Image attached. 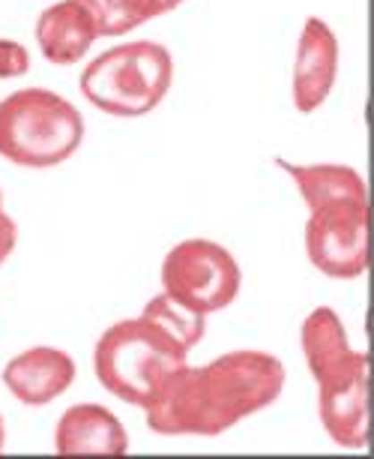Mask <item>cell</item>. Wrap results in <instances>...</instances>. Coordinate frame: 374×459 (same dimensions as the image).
<instances>
[{
  "label": "cell",
  "mask_w": 374,
  "mask_h": 459,
  "mask_svg": "<svg viewBox=\"0 0 374 459\" xmlns=\"http://www.w3.org/2000/svg\"><path fill=\"white\" fill-rule=\"evenodd\" d=\"M180 4L183 0H120L123 13L129 15V22H132V28H141L144 22L156 19V15L177 10Z\"/></svg>",
  "instance_id": "16"
},
{
  "label": "cell",
  "mask_w": 374,
  "mask_h": 459,
  "mask_svg": "<svg viewBox=\"0 0 374 459\" xmlns=\"http://www.w3.org/2000/svg\"><path fill=\"white\" fill-rule=\"evenodd\" d=\"M30 69V55L21 42L0 39V79H19Z\"/></svg>",
  "instance_id": "17"
},
{
  "label": "cell",
  "mask_w": 374,
  "mask_h": 459,
  "mask_svg": "<svg viewBox=\"0 0 374 459\" xmlns=\"http://www.w3.org/2000/svg\"><path fill=\"white\" fill-rule=\"evenodd\" d=\"M278 166L293 178V184H297L309 211H318V207L336 202H369V184L351 166H336V162H324V166H293V162L285 160H278Z\"/></svg>",
  "instance_id": "12"
},
{
  "label": "cell",
  "mask_w": 374,
  "mask_h": 459,
  "mask_svg": "<svg viewBox=\"0 0 374 459\" xmlns=\"http://www.w3.org/2000/svg\"><path fill=\"white\" fill-rule=\"evenodd\" d=\"M141 316L150 318V322L159 327L162 333H168L183 351H192L195 345L204 340L207 316L195 313V309H189L186 303L174 300L168 291L156 294V298L144 307Z\"/></svg>",
  "instance_id": "14"
},
{
  "label": "cell",
  "mask_w": 374,
  "mask_h": 459,
  "mask_svg": "<svg viewBox=\"0 0 374 459\" xmlns=\"http://www.w3.org/2000/svg\"><path fill=\"white\" fill-rule=\"evenodd\" d=\"M338 75V39L333 28L309 15L302 24L300 42H297V57H293V82H291V97L293 106L302 115H311L327 102V97L333 93Z\"/></svg>",
  "instance_id": "8"
},
{
  "label": "cell",
  "mask_w": 374,
  "mask_h": 459,
  "mask_svg": "<svg viewBox=\"0 0 374 459\" xmlns=\"http://www.w3.org/2000/svg\"><path fill=\"white\" fill-rule=\"evenodd\" d=\"M75 381V360L66 351L37 345L28 349L4 367V385L15 400L24 405H48L64 396Z\"/></svg>",
  "instance_id": "9"
},
{
  "label": "cell",
  "mask_w": 374,
  "mask_h": 459,
  "mask_svg": "<svg viewBox=\"0 0 374 459\" xmlns=\"http://www.w3.org/2000/svg\"><path fill=\"white\" fill-rule=\"evenodd\" d=\"M162 285L174 300L201 316L231 307L240 294L242 273L228 249L207 238H189L165 255Z\"/></svg>",
  "instance_id": "5"
},
{
  "label": "cell",
  "mask_w": 374,
  "mask_h": 459,
  "mask_svg": "<svg viewBox=\"0 0 374 459\" xmlns=\"http://www.w3.org/2000/svg\"><path fill=\"white\" fill-rule=\"evenodd\" d=\"M369 202H336L311 211L306 222L309 262L333 280H356L371 264Z\"/></svg>",
  "instance_id": "6"
},
{
  "label": "cell",
  "mask_w": 374,
  "mask_h": 459,
  "mask_svg": "<svg viewBox=\"0 0 374 459\" xmlns=\"http://www.w3.org/2000/svg\"><path fill=\"white\" fill-rule=\"evenodd\" d=\"M0 211H4V198H0Z\"/></svg>",
  "instance_id": "20"
},
{
  "label": "cell",
  "mask_w": 374,
  "mask_h": 459,
  "mask_svg": "<svg viewBox=\"0 0 374 459\" xmlns=\"http://www.w3.org/2000/svg\"><path fill=\"white\" fill-rule=\"evenodd\" d=\"M318 414L338 447L369 445V354L353 351L344 367L318 381Z\"/></svg>",
  "instance_id": "7"
},
{
  "label": "cell",
  "mask_w": 374,
  "mask_h": 459,
  "mask_svg": "<svg viewBox=\"0 0 374 459\" xmlns=\"http://www.w3.org/2000/svg\"><path fill=\"white\" fill-rule=\"evenodd\" d=\"M300 342H302V354H306L309 372L315 376V381L327 378L329 372H336L338 367H344V363L353 358V349H351V342H347V331L333 307L311 309L309 318L302 322Z\"/></svg>",
  "instance_id": "13"
},
{
  "label": "cell",
  "mask_w": 374,
  "mask_h": 459,
  "mask_svg": "<svg viewBox=\"0 0 374 459\" xmlns=\"http://www.w3.org/2000/svg\"><path fill=\"white\" fill-rule=\"evenodd\" d=\"M6 445V429H4V418H0V450Z\"/></svg>",
  "instance_id": "19"
},
{
  "label": "cell",
  "mask_w": 374,
  "mask_h": 459,
  "mask_svg": "<svg viewBox=\"0 0 374 459\" xmlns=\"http://www.w3.org/2000/svg\"><path fill=\"white\" fill-rule=\"evenodd\" d=\"M15 244H19V225H15L13 216H6L0 211V264L13 255Z\"/></svg>",
  "instance_id": "18"
},
{
  "label": "cell",
  "mask_w": 374,
  "mask_h": 459,
  "mask_svg": "<svg viewBox=\"0 0 374 459\" xmlns=\"http://www.w3.org/2000/svg\"><path fill=\"white\" fill-rule=\"evenodd\" d=\"M285 367L276 354L240 349L207 367L183 363L147 405V427L159 436L216 438L282 396Z\"/></svg>",
  "instance_id": "1"
},
{
  "label": "cell",
  "mask_w": 374,
  "mask_h": 459,
  "mask_svg": "<svg viewBox=\"0 0 374 459\" xmlns=\"http://www.w3.org/2000/svg\"><path fill=\"white\" fill-rule=\"evenodd\" d=\"M84 142V117L46 88H21L0 100V157L21 169H55Z\"/></svg>",
  "instance_id": "3"
},
{
  "label": "cell",
  "mask_w": 374,
  "mask_h": 459,
  "mask_svg": "<svg viewBox=\"0 0 374 459\" xmlns=\"http://www.w3.org/2000/svg\"><path fill=\"white\" fill-rule=\"evenodd\" d=\"M55 450L60 456H123L129 454V436L106 405L81 403L57 420Z\"/></svg>",
  "instance_id": "10"
},
{
  "label": "cell",
  "mask_w": 374,
  "mask_h": 459,
  "mask_svg": "<svg viewBox=\"0 0 374 459\" xmlns=\"http://www.w3.org/2000/svg\"><path fill=\"white\" fill-rule=\"evenodd\" d=\"M81 4L97 19L99 37H120V33L135 30L129 15L123 13V6H120V0H81Z\"/></svg>",
  "instance_id": "15"
},
{
  "label": "cell",
  "mask_w": 374,
  "mask_h": 459,
  "mask_svg": "<svg viewBox=\"0 0 374 459\" xmlns=\"http://www.w3.org/2000/svg\"><path fill=\"white\" fill-rule=\"evenodd\" d=\"M99 39L97 19L81 0H60L48 6L37 22V42L48 64L72 66Z\"/></svg>",
  "instance_id": "11"
},
{
  "label": "cell",
  "mask_w": 374,
  "mask_h": 459,
  "mask_svg": "<svg viewBox=\"0 0 374 459\" xmlns=\"http://www.w3.org/2000/svg\"><path fill=\"white\" fill-rule=\"evenodd\" d=\"M168 333H162L150 318H123L99 336L93 349V369L99 385L117 400L147 409L174 369L189 363Z\"/></svg>",
  "instance_id": "2"
},
{
  "label": "cell",
  "mask_w": 374,
  "mask_h": 459,
  "mask_svg": "<svg viewBox=\"0 0 374 459\" xmlns=\"http://www.w3.org/2000/svg\"><path fill=\"white\" fill-rule=\"evenodd\" d=\"M174 57L162 42L135 39L102 51L81 73V93L111 117H141L168 97Z\"/></svg>",
  "instance_id": "4"
}]
</instances>
